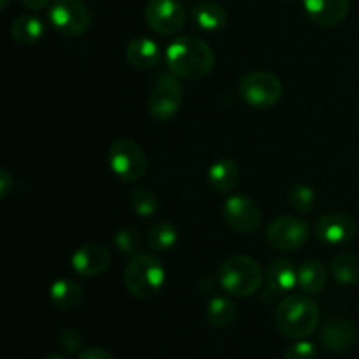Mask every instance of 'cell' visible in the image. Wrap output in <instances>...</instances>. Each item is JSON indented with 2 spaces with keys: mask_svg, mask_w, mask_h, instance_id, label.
I'll list each match as a JSON object with an SVG mask.
<instances>
[{
  "mask_svg": "<svg viewBox=\"0 0 359 359\" xmlns=\"http://www.w3.org/2000/svg\"><path fill=\"white\" fill-rule=\"evenodd\" d=\"M207 321L214 328H230L237 321L238 309L235 302L228 297H214L207 304Z\"/></svg>",
  "mask_w": 359,
  "mask_h": 359,
  "instance_id": "obj_21",
  "label": "cell"
},
{
  "mask_svg": "<svg viewBox=\"0 0 359 359\" xmlns=\"http://www.w3.org/2000/svg\"><path fill=\"white\" fill-rule=\"evenodd\" d=\"M49 300L56 309L63 312L76 311L83 305L84 291L77 283L70 279H58L49 287Z\"/></svg>",
  "mask_w": 359,
  "mask_h": 359,
  "instance_id": "obj_18",
  "label": "cell"
},
{
  "mask_svg": "<svg viewBox=\"0 0 359 359\" xmlns=\"http://www.w3.org/2000/svg\"><path fill=\"white\" fill-rule=\"evenodd\" d=\"M238 93L249 107L270 109L283 97V84L272 72L255 70L238 81Z\"/></svg>",
  "mask_w": 359,
  "mask_h": 359,
  "instance_id": "obj_5",
  "label": "cell"
},
{
  "mask_svg": "<svg viewBox=\"0 0 359 359\" xmlns=\"http://www.w3.org/2000/svg\"><path fill=\"white\" fill-rule=\"evenodd\" d=\"M42 359H67V358L62 356V354H48V356H44Z\"/></svg>",
  "mask_w": 359,
  "mask_h": 359,
  "instance_id": "obj_34",
  "label": "cell"
},
{
  "mask_svg": "<svg viewBox=\"0 0 359 359\" xmlns=\"http://www.w3.org/2000/svg\"><path fill=\"white\" fill-rule=\"evenodd\" d=\"M167 272L160 259L153 255H137L125 269V286L132 297L151 300L163 290Z\"/></svg>",
  "mask_w": 359,
  "mask_h": 359,
  "instance_id": "obj_3",
  "label": "cell"
},
{
  "mask_svg": "<svg viewBox=\"0 0 359 359\" xmlns=\"http://www.w3.org/2000/svg\"><path fill=\"white\" fill-rule=\"evenodd\" d=\"M13 186H14L13 177H11V174L6 170V168H2V170H0V198L2 200L7 198L11 189H13Z\"/></svg>",
  "mask_w": 359,
  "mask_h": 359,
  "instance_id": "obj_32",
  "label": "cell"
},
{
  "mask_svg": "<svg viewBox=\"0 0 359 359\" xmlns=\"http://www.w3.org/2000/svg\"><path fill=\"white\" fill-rule=\"evenodd\" d=\"M167 65L174 76L182 79H202L214 67L210 46L195 35L174 39L167 48Z\"/></svg>",
  "mask_w": 359,
  "mask_h": 359,
  "instance_id": "obj_1",
  "label": "cell"
},
{
  "mask_svg": "<svg viewBox=\"0 0 359 359\" xmlns=\"http://www.w3.org/2000/svg\"><path fill=\"white\" fill-rule=\"evenodd\" d=\"M49 21L67 37H79L91 27V13L81 0H55L49 7Z\"/></svg>",
  "mask_w": 359,
  "mask_h": 359,
  "instance_id": "obj_7",
  "label": "cell"
},
{
  "mask_svg": "<svg viewBox=\"0 0 359 359\" xmlns=\"http://www.w3.org/2000/svg\"><path fill=\"white\" fill-rule=\"evenodd\" d=\"M269 291L276 297L279 293H290L298 286V269L290 259H273L266 269Z\"/></svg>",
  "mask_w": 359,
  "mask_h": 359,
  "instance_id": "obj_17",
  "label": "cell"
},
{
  "mask_svg": "<svg viewBox=\"0 0 359 359\" xmlns=\"http://www.w3.org/2000/svg\"><path fill=\"white\" fill-rule=\"evenodd\" d=\"M109 165L116 177L125 182H135L146 174L147 158L135 140L118 139L109 149Z\"/></svg>",
  "mask_w": 359,
  "mask_h": 359,
  "instance_id": "obj_6",
  "label": "cell"
},
{
  "mask_svg": "<svg viewBox=\"0 0 359 359\" xmlns=\"http://www.w3.org/2000/svg\"><path fill=\"white\" fill-rule=\"evenodd\" d=\"M83 335H81L79 330H74V328H67L63 330V332H60L58 335V340H56V344H58L60 351L65 354H70V356H74V354H81L83 353Z\"/></svg>",
  "mask_w": 359,
  "mask_h": 359,
  "instance_id": "obj_29",
  "label": "cell"
},
{
  "mask_svg": "<svg viewBox=\"0 0 359 359\" xmlns=\"http://www.w3.org/2000/svg\"><path fill=\"white\" fill-rule=\"evenodd\" d=\"M130 205H132L133 212L140 217H151L158 210V198L154 191L149 188L139 186L130 195Z\"/></svg>",
  "mask_w": 359,
  "mask_h": 359,
  "instance_id": "obj_26",
  "label": "cell"
},
{
  "mask_svg": "<svg viewBox=\"0 0 359 359\" xmlns=\"http://www.w3.org/2000/svg\"><path fill=\"white\" fill-rule=\"evenodd\" d=\"M126 60L132 67L140 70H149L161 62L160 46L149 37L132 39L126 46Z\"/></svg>",
  "mask_w": 359,
  "mask_h": 359,
  "instance_id": "obj_16",
  "label": "cell"
},
{
  "mask_svg": "<svg viewBox=\"0 0 359 359\" xmlns=\"http://www.w3.org/2000/svg\"><path fill=\"white\" fill-rule=\"evenodd\" d=\"M44 23L34 14H21L11 25V35L16 42L25 46L35 44L44 35Z\"/></svg>",
  "mask_w": 359,
  "mask_h": 359,
  "instance_id": "obj_22",
  "label": "cell"
},
{
  "mask_svg": "<svg viewBox=\"0 0 359 359\" xmlns=\"http://www.w3.org/2000/svg\"><path fill=\"white\" fill-rule=\"evenodd\" d=\"M307 16L321 27H337L349 14V0H304Z\"/></svg>",
  "mask_w": 359,
  "mask_h": 359,
  "instance_id": "obj_15",
  "label": "cell"
},
{
  "mask_svg": "<svg viewBox=\"0 0 359 359\" xmlns=\"http://www.w3.org/2000/svg\"><path fill=\"white\" fill-rule=\"evenodd\" d=\"M290 202L294 207V210L302 214H307L314 209L316 205V193L311 186L307 184H298L291 189L290 193Z\"/></svg>",
  "mask_w": 359,
  "mask_h": 359,
  "instance_id": "obj_28",
  "label": "cell"
},
{
  "mask_svg": "<svg viewBox=\"0 0 359 359\" xmlns=\"http://www.w3.org/2000/svg\"><path fill=\"white\" fill-rule=\"evenodd\" d=\"M193 21L205 32H217L226 27L228 14L216 2H200L193 7Z\"/></svg>",
  "mask_w": 359,
  "mask_h": 359,
  "instance_id": "obj_20",
  "label": "cell"
},
{
  "mask_svg": "<svg viewBox=\"0 0 359 359\" xmlns=\"http://www.w3.org/2000/svg\"><path fill=\"white\" fill-rule=\"evenodd\" d=\"M332 277L337 283L344 284V286H353L359 283V258L351 255V252H344L339 255L332 262Z\"/></svg>",
  "mask_w": 359,
  "mask_h": 359,
  "instance_id": "obj_25",
  "label": "cell"
},
{
  "mask_svg": "<svg viewBox=\"0 0 359 359\" xmlns=\"http://www.w3.org/2000/svg\"><path fill=\"white\" fill-rule=\"evenodd\" d=\"M224 221L238 233H252L262 224V210L258 203L244 195H233L223 203Z\"/></svg>",
  "mask_w": 359,
  "mask_h": 359,
  "instance_id": "obj_10",
  "label": "cell"
},
{
  "mask_svg": "<svg viewBox=\"0 0 359 359\" xmlns=\"http://www.w3.org/2000/svg\"><path fill=\"white\" fill-rule=\"evenodd\" d=\"M182 105V84L179 83L177 77L163 74L158 79L156 86L151 91L149 102V114L158 121H168L179 112Z\"/></svg>",
  "mask_w": 359,
  "mask_h": 359,
  "instance_id": "obj_9",
  "label": "cell"
},
{
  "mask_svg": "<svg viewBox=\"0 0 359 359\" xmlns=\"http://www.w3.org/2000/svg\"><path fill=\"white\" fill-rule=\"evenodd\" d=\"M74 272L81 277H95L111 266V252L102 244H86L77 249L70 258Z\"/></svg>",
  "mask_w": 359,
  "mask_h": 359,
  "instance_id": "obj_14",
  "label": "cell"
},
{
  "mask_svg": "<svg viewBox=\"0 0 359 359\" xmlns=\"http://www.w3.org/2000/svg\"><path fill=\"white\" fill-rule=\"evenodd\" d=\"M76 359H114L109 351L98 349V347H91V349L83 351L81 354H77Z\"/></svg>",
  "mask_w": 359,
  "mask_h": 359,
  "instance_id": "obj_31",
  "label": "cell"
},
{
  "mask_svg": "<svg viewBox=\"0 0 359 359\" xmlns=\"http://www.w3.org/2000/svg\"><path fill=\"white\" fill-rule=\"evenodd\" d=\"M7 4H9V0H0V7H2V9H6Z\"/></svg>",
  "mask_w": 359,
  "mask_h": 359,
  "instance_id": "obj_35",
  "label": "cell"
},
{
  "mask_svg": "<svg viewBox=\"0 0 359 359\" xmlns=\"http://www.w3.org/2000/svg\"><path fill=\"white\" fill-rule=\"evenodd\" d=\"M49 2H51V0H21V4H23L25 7L34 11L44 9V7L49 6Z\"/></svg>",
  "mask_w": 359,
  "mask_h": 359,
  "instance_id": "obj_33",
  "label": "cell"
},
{
  "mask_svg": "<svg viewBox=\"0 0 359 359\" xmlns=\"http://www.w3.org/2000/svg\"><path fill=\"white\" fill-rule=\"evenodd\" d=\"M326 270L318 259H309L298 269V286L304 293L316 294L326 286Z\"/></svg>",
  "mask_w": 359,
  "mask_h": 359,
  "instance_id": "obj_23",
  "label": "cell"
},
{
  "mask_svg": "<svg viewBox=\"0 0 359 359\" xmlns=\"http://www.w3.org/2000/svg\"><path fill=\"white\" fill-rule=\"evenodd\" d=\"M276 326L287 339H307L319 326L318 304L307 293L290 294L277 307Z\"/></svg>",
  "mask_w": 359,
  "mask_h": 359,
  "instance_id": "obj_2",
  "label": "cell"
},
{
  "mask_svg": "<svg viewBox=\"0 0 359 359\" xmlns=\"http://www.w3.org/2000/svg\"><path fill=\"white\" fill-rule=\"evenodd\" d=\"M207 177H209L210 186L217 193H231L241 181V170L233 160L224 158V160H217L216 163L210 165Z\"/></svg>",
  "mask_w": 359,
  "mask_h": 359,
  "instance_id": "obj_19",
  "label": "cell"
},
{
  "mask_svg": "<svg viewBox=\"0 0 359 359\" xmlns=\"http://www.w3.org/2000/svg\"><path fill=\"white\" fill-rule=\"evenodd\" d=\"M219 280L231 297L248 298L262 287L263 270L256 259L245 255H233L221 265Z\"/></svg>",
  "mask_w": 359,
  "mask_h": 359,
  "instance_id": "obj_4",
  "label": "cell"
},
{
  "mask_svg": "<svg viewBox=\"0 0 359 359\" xmlns=\"http://www.w3.org/2000/svg\"><path fill=\"white\" fill-rule=\"evenodd\" d=\"M318 237L330 245L349 244L356 237L358 226L351 216L344 212L325 214L318 221Z\"/></svg>",
  "mask_w": 359,
  "mask_h": 359,
  "instance_id": "obj_13",
  "label": "cell"
},
{
  "mask_svg": "<svg viewBox=\"0 0 359 359\" xmlns=\"http://www.w3.org/2000/svg\"><path fill=\"white\" fill-rule=\"evenodd\" d=\"M114 245L121 255H126V256L140 255V248H142V237H140V231L133 226L121 228V230L114 235Z\"/></svg>",
  "mask_w": 359,
  "mask_h": 359,
  "instance_id": "obj_27",
  "label": "cell"
},
{
  "mask_svg": "<svg viewBox=\"0 0 359 359\" xmlns=\"http://www.w3.org/2000/svg\"><path fill=\"white\" fill-rule=\"evenodd\" d=\"M311 237V228L302 217L284 216L272 221L266 230V242L277 251H298Z\"/></svg>",
  "mask_w": 359,
  "mask_h": 359,
  "instance_id": "obj_8",
  "label": "cell"
},
{
  "mask_svg": "<svg viewBox=\"0 0 359 359\" xmlns=\"http://www.w3.org/2000/svg\"><path fill=\"white\" fill-rule=\"evenodd\" d=\"M359 333L356 325L349 319H328L321 326L319 340L326 351L333 354H347L356 347Z\"/></svg>",
  "mask_w": 359,
  "mask_h": 359,
  "instance_id": "obj_12",
  "label": "cell"
},
{
  "mask_svg": "<svg viewBox=\"0 0 359 359\" xmlns=\"http://www.w3.org/2000/svg\"><path fill=\"white\" fill-rule=\"evenodd\" d=\"M284 359H318V347L309 340H298L287 347Z\"/></svg>",
  "mask_w": 359,
  "mask_h": 359,
  "instance_id": "obj_30",
  "label": "cell"
},
{
  "mask_svg": "<svg viewBox=\"0 0 359 359\" xmlns=\"http://www.w3.org/2000/svg\"><path fill=\"white\" fill-rule=\"evenodd\" d=\"M146 20L158 34L172 35L184 27L186 13L177 0H149L146 6Z\"/></svg>",
  "mask_w": 359,
  "mask_h": 359,
  "instance_id": "obj_11",
  "label": "cell"
},
{
  "mask_svg": "<svg viewBox=\"0 0 359 359\" xmlns=\"http://www.w3.org/2000/svg\"><path fill=\"white\" fill-rule=\"evenodd\" d=\"M177 238V228L170 221H158V223L151 224L147 230V244L156 252H167L174 249Z\"/></svg>",
  "mask_w": 359,
  "mask_h": 359,
  "instance_id": "obj_24",
  "label": "cell"
}]
</instances>
